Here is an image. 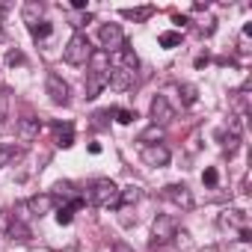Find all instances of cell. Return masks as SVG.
Segmentation results:
<instances>
[{"instance_id":"cell-12","label":"cell","mask_w":252,"mask_h":252,"mask_svg":"<svg viewBox=\"0 0 252 252\" xmlns=\"http://www.w3.org/2000/svg\"><path fill=\"white\" fill-rule=\"evenodd\" d=\"M217 222H220V228H246V214L240 208H225Z\"/></svg>"},{"instance_id":"cell-1","label":"cell","mask_w":252,"mask_h":252,"mask_svg":"<svg viewBox=\"0 0 252 252\" xmlns=\"http://www.w3.org/2000/svg\"><path fill=\"white\" fill-rule=\"evenodd\" d=\"M92 42H89V36H83V33H74L71 39H68V45H65V51H63V60L68 63V65H86L89 63V57H92Z\"/></svg>"},{"instance_id":"cell-7","label":"cell","mask_w":252,"mask_h":252,"mask_svg":"<svg viewBox=\"0 0 252 252\" xmlns=\"http://www.w3.org/2000/svg\"><path fill=\"white\" fill-rule=\"evenodd\" d=\"M175 119V107L169 104L166 95H155L152 101V125H158V128H163V125H169Z\"/></svg>"},{"instance_id":"cell-22","label":"cell","mask_w":252,"mask_h":252,"mask_svg":"<svg viewBox=\"0 0 252 252\" xmlns=\"http://www.w3.org/2000/svg\"><path fill=\"white\" fill-rule=\"evenodd\" d=\"M18 158H21V149H15V146H0V169L9 166V163L18 160Z\"/></svg>"},{"instance_id":"cell-6","label":"cell","mask_w":252,"mask_h":252,"mask_svg":"<svg viewBox=\"0 0 252 252\" xmlns=\"http://www.w3.org/2000/svg\"><path fill=\"white\" fill-rule=\"evenodd\" d=\"M140 158H143V163H146V166H155V169H163V166H169V160H172L169 149H166V146H160V143H155V146H143Z\"/></svg>"},{"instance_id":"cell-36","label":"cell","mask_w":252,"mask_h":252,"mask_svg":"<svg viewBox=\"0 0 252 252\" xmlns=\"http://www.w3.org/2000/svg\"><path fill=\"white\" fill-rule=\"evenodd\" d=\"M240 240L249 243V240H252V231H249V228H240Z\"/></svg>"},{"instance_id":"cell-10","label":"cell","mask_w":252,"mask_h":252,"mask_svg":"<svg viewBox=\"0 0 252 252\" xmlns=\"http://www.w3.org/2000/svg\"><path fill=\"white\" fill-rule=\"evenodd\" d=\"M54 196L51 193H39V196H30L27 202H24V208L33 214V217H45V214H51L54 211Z\"/></svg>"},{"instance_id":"cell-32","label":"cell","mask_w":252,"mask_h":252,"mask_svg":"<svg viewBox=\"0 0 252 252\" xmlns=\"http://www.w3.org/2000/svg\"><path fill=\"white\" fill-rule=\"evenodd\" d=\"M54 190H57V196H63V199H68V196H71V184H68V181H60ZM51 196H54V193H51ZM57 196H54V199H57Z\"/></svg>"},{"instance_id":"cell-23","label":"cell","mask_w":252,"mask_h":252,"mask_svg":"<svg viewBox=\"0 0 252 252\" xmlns=\"http://www.w3.org/2000/svg\"><path fill=\"white\" fill-rule=\"evenodd\" d=\"M158 42H160V48H178L181 45V33L178 30H166V33L158 36Z\"/></svg>"},{"instance_id":"cell-25","label":"cell","mask_w":252,"mask_h":252,"mask_svg":"<svg viewBox=\"0 0 252 252\" xmlns=\"http://www.w3.org/2000/svg\"><path fill=\"white\" fill-rule=\"evenodd\" d=\"M163 137V128H158V125H152V128H146L143 134H140V143H146V146H155L158 140Z\"/></svg>"},{"instance_id":"cell-24","label":"cell","mask_w":252,"mask_h":252,"mask_svg":"<svg viewBox=\"0 0 252 252\" xmlns=\"http://www.w3.org/2000/svg\"><path fill=\"white\" fill-rule=\"evenodd\" d=\"M181 101H184V107H193L199 101V89L193 83H181Z\"/></svg>"},{"instance_id":"cell-34","label":"cell","mask_w":252,"mask_h":252,"mask_svg":"<svg viewBox=\"0 0 252 252\" xmlns=\"http://www.w3.org/2000/svg\"><path fill=\"white\" fill-rule=\"evenodd\" d=\"M208 63H211V57H208V54H202V57H196V68H205Z\"/></svg>"},{"instance_id":"cell-27","label":"cell","mask_w":252,"mask_h":252,"mask_svg":"<svg viewBox=\"0 0 252 252\" xmlns=\"http://www.w3.org/2000/svg\"><path fill=\"white\" fill-rule=\"evenodd\" d=\"M51 30H54V27H51L48 21H39L36 27H30V36H33V39H48V36H51Z\"/></svg>"},{"instance_id":"cell-4","label":"cell","mask_w":252,"mask_h":252,"mask_svg":"<svg viewBox=\"0 0 252 252\" xmlns=\"http://www.w3.org/2000/svg\"><path fill=\"white\" fill-rule=\"evenodd\" d=\"M98 39H101V51H107V54H116V51H122L128 45L125 42V30L119 24H101Z\"/></svg>"},{"instance_id":"cell-33","label":"cell","mask_w":252,"mask_h":252,"mask_svg":"<svg viewBox=\"0 0 252 252\" xmlns=\"http://www.w3.org/2000/svg\"><path fill=\"white\" fill-rule=\"evenodd\" d=\"M110 252H134V246H131V243H125V240H116V243L110 246Z\"/></svg>"},{"instance_id":"cell-38","label":"cell","mask_w":252,"mask_h":252,"mask_svg":"<svg viewBox=\"0 0 252 252\" xmlns=\"http://www.w3.org/2000/svg\"><path fill=\"white\" fill-rule=\"evenodd\" d=\"M3 39H6V33H3V27H0V42H3Z\"/></svg>"},{"instance_id":"cell-8","label":"cell","mask_w":252,"mask_h":252,"mask_svg":"<svg viewBox=\"0 0 252 252\" xmlns=\"http://www.w3.org/2000/svg\"><path fill=\"white\" fill-rule=\"evenodd\" d=\"M45 92L51 95V101H54V104H68V95H71L68 83H65L57 71H51V74L45 77Z\"/></svg>"},{"instance_id":"cell-21","label":"cell","mask_w":252,"mask_h":252,"mask_svg":"<svg viewBox=\"0 0 252 252\" xmlns=\"http://www.w3.org/2000/svg\"><path fill=\"white\" fill-rule=\"evenodd\" d=\"M125 18H131V21H149L155 15V6H143V9H122Z\"/></svg>"},{"instance_id":"cell-26","label":"cell","mask_w":252,"mask_h":252,"mask_svg":"<svg viewBox=\"0 0 252 252\" xmlns=\"http://www.w3.org/2000/svg\"><path fill=\"white\" fill-rule=\"evenodd\" d=\"M113 116H116V122H119V125H131V122L137 119V110H128V107H119V110H113Z\"/></svg>"},{"instance_id":"cell-18","label":"cell","mask_w":252,"mask_h":252,"mask_svg":"<svg viewBox=\"0 0 252 252\" xmlns=\"http://www.w3.org/2000/svg\"><path fill=\"white\" fill-rule=\"evenodd\" d=\"M104 86H107V74H92V71H89V80H86V98H98Z\"/></svg>"},{"instance_id":"cell-39","label":"cell","mask_w":252,"mask_h":252,"mask_svg":"<svg viewBox=\"0 0 252 252\" xmlns=\"http://www.w3.org/2000/svg\"><path fill=\"white\" fill-rule=\"evenodd\" d=\"M0 122H3V116H0Z\"/></svg>"},{"instance_id":"cell-37","label":"cell","mask_w":252,"mask_h":252,"mask_svg":"<svg viewBox=\"0 0 252 252\" xmlns=\"http://www.w3.org/2000/svg\"><path fill=\"white\" fill-rule=\"evenodd\" d=\"M202 252H220V249H217V246H208V249H202Z\"/></svg>"},{"instance_id":"cell-11","label":"cell","mask_w":252,"mask_h":252,"mask_svg":"<svg viewBox=\"0 0 252 252\" xmlns=\"http://www.w3.org/2000/svg\"><path fill=\"white\" fill-rule=\"evenodd\" d=\"M39 134H42V122L39 119L27 116V119L18 122V140L21 143H33V140H39Z\"/></svg>"},{"instance_id":"cell-20","label":"cell","mask_w":252,"mask_h":252,"mask_svg":"<svg viewBox=\"0 0 252 252\" xmlns=\"http://www.w3.org/2000/svg\"><path fill=\"white\" fill-rule=\"evenodd\" d=\"M137 202H140V187L137 184L119 190V208H128V205H137Z\"/></svg>"},{"instance_id":"cell-35","label":"cell","mask_w":252,"mask_h":252,"mask_svg":"<svg viewBox=\"0 0 252 252\" xmlns=\"http://www.w3.org/2000/svg\"><path fill=\"white\" fill-rule=\"evenodd\" d=\"M172 21H175V24H181V27H184V24H190V18H187V15H172Z\"/></svg>"},{"instance_id":"cell-13","label":"cell","mask_w":252,"mask_h":252,"mask_svg":"<svg viewBox=\"0 0 252 252\" xmlns=\"http://www.w3.org/2000/svg\"><path fill=\"white\" fill-rule=\"evenodd\" d=\"M42 15H45V3H39V0H30V3L21 6V18L27 27H36L42 21Z\"/></svg>"},{"instance_id":"cell-14","label":"cell","mask_w":252,"mask_h":252,"mask_svg":"<svg viewBox=\"0 0 252 252\" xmlns=\"http://www.w3.org/2000/svg\"><path fill=\"white\" fill-rule=\"evenodd\" d=\"M54 128H57V146H60V149H71V146H74V125H71V122H65V125L57 122Z\"/></svg>"},{"instance_id":"cell-31","label":"cell","mask_w":252,"mask_h":252,"mask_svg":"<svg viewBox=\"0 0 252 252\" xmlns=\"http://www.w3.org/2000/svg\"><path fill=\"white\" fill-rule=\"evenodd\" d=\"M214 30H217V21H214V18H205V21L199 24V33H202V36H211Z\"/></svg>"},{"instance_id":"cell-15","label":"cell","mask_w":252,"mask_h":252,"mask_svg":"<svg viewBox=\"0 0 252 252\" xmlns=\"http://www.w3.org/2000/svg\"><path fill=\"white\" fill-rule=\"evenodd\" d=\"M89 65H92V74H110V54L107 51H92L89 57Z\"/></svg>"},{"instance_id":"cell-5","label":"cell","mask_w":252,"mask_h":252,"mask_svg":"<svg viewBox=\"0 0 252 252\" xmlns=\"http://www.w3.org/2000/svg\"><path fill=\"white\" fill-rule=\"evenodd\" d=\"M134 83H137V71L134 68H119V65H113L110 74H107V86L116 89V92H128Z\"/></svg>"},{"instance_id":"cell-30","label":"cell","mask_w":252,"mask_h":252,"mask_svg":"<svg viewBox=\"0 0 252 252\" xmlns=\"http://www.w3.org/2000/svg\"><path fill=\"white\" fill-rule=\"evenodd\" d=\"M6 65H24V54H21L18 48L6 51Z\"/></svg>"},{"instance_id":"cell-28","label":"cell","mask_w":252,"mask_h":252,"mask_svg":"<svg viewBox=\"0 0 252 252\" xmlns=\"http://www.w3.org/2000/svg\"><path fill=\"white\" fill-rule=\"evenodd\" d=\"M222 143H225V146H222V152H225L228 158H234V155H237V149H240V137H234V134H228V137H225Z\"/></svg>"},{"instance_id":"cell-19","label":"cell","mask_w":252,"mask_h":252,"mask_svg":"<svg viewBox=\"0 0 252 252\" xmlns=\"http://www.w3.org/2000/svg\"><path fill=\"white\" fill-rule=\"evenodd\" d=\"M80 205H83V199H71L68 205H63V208L57 211V222H60V225H68V222L74 220V211H77Z\"/></svg>"},{"instance_id":"cell-3","label":"cell","mask_w":252,"mask_h":252,"mask_svg":"<svg viewBox=\"0 0 252 252\" xmlns=\"http://www.w3.org/2000/svg\"><path fill=\"white\" fill-rule=\"evenodd\" d=\"M175 234H178L175 217H169V214L155 217V222H152V246H163V243H169Z\"/></svg>"},{"instance_id":"cell-17","label":"cell","mask_w":252,"mask_h":252,"mask_svg":"<svg viewBox=\"0 0 252 252\" xmlns=\"http://www.w3.org/2000/svg\"><path fill=\"white\" fill-rule=\"evenodd\" d=\"M6 234L12 237V240H18V243H24V240H30L33 237V231L21 222V220H9V225H6Z\"/></svg>"},{"instance_id":"cell-29","label":"cell","mask_w":252,"mask_h":252,"mask_svg":"<svg viewBox=\"0 0 252 252\" xmlns=\"http://www.w3.org/2000/svg\"><path fill=\"white\" fill-rule=\"evenodd\" d=\"M202 181H205L208 187H217V184H220V172H217L214 166H208V169L202 172Z\"/></svg>"},{"instance_id":"cell-2","label":"cell","mask_w":252,"mask_h":252,"mask_svg":"<svg viewBox=\"0 0 252 252\" xmlns=\"http://www.w3.org/2000/svg\"><path fill=\"white\" fill-rule=\"evenodd\" d=\"M92 202L98 205V208H119V187H116V181L113 178H98V181H92Z\"/></svg>"},{"instance_id":"cell-16","label":"cell","mask_w":252,"mask_h":252,"mask_svg":"<svg viewBox=\"0 0 252 252\" xmlns=\"http://www.w3.org/2000/svg\"><path fill=\"white\" fill-rule=\"evenodd\" d=\"M113 63H116L119 68H134V71H137V63H140V60H137V54H134L128 45H125L122 51H116V54H113Z\"/></svg>"},{"instance_id":"cell-9","label":"cell","mask_w":252,"mask_h":252,"mask_svg":"<svg viewBox=\"0 0 252 252\" xmlns=\"http://www.w3.org/2000/svg\"><path fill=\"white\" fill-rule=\"evenodd\" d=\"M160 196L163 199H169V202H175L178 208H184V211H190L193 208V193L184 187V184H166L163 190H160Z\"/></svg>"}]
</instances>
